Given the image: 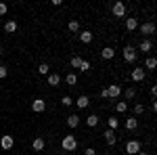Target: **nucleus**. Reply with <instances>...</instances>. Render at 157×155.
Wrapping results in <instances>:
<instances>
[{"instance_id": "obj_1", "label": "nucleus", "mask_w": 157, "mask_h": 155, "mask_svg": "<svg viewBox=\"0 0 157 155\" xmlns=\"http://www.w3.org/2000/svg\"><path fill=\"white\" fill-rule=\"evenodd\" d=\"M61 149H63V151H75V149H78V138H75L73 134H65V136L61 138Z\"/></svg>"}, {"instance_id": "obj_2", "label": "nucleus", "mask_w": 157, "mask_h": 155, "mask_svg": "<svg viewBox=\"0 0 157 155\" xmlns=\"http://www.w3.org/2000/svg\"><path fill=\"white\" fill-rule=\"evenodd\" d=\"M121 55H124V61L126 63H134L136 61V57H138V52H136V48L134 46H124V50H121Z\"/></svg>"}, {"instance_id": "obj_3", "label": "nucleus", "mask_w": 157, "mask_h": 155, "mask_svg": "<svg viewBox=\"0 0 157 155\" xmlns=\"http://www.w3.org/2000/svg\"><path fill=\"white\" fill-rule=\"evenodd\" d=\"M111 15L113 17H126V4L117 0V2H113V6H111Z\"/></svg>"}, {"instance_id": "obj_4", "label": "nucleus", "mask_w": 157, "mask_h": 155, "mask_svg": "<svg viewBox=\"0 0 157 155\" xmlns=\"http://www.w3.org/2000/svg\"><path fill=\"white\" fill-rule=\"evenodd\" d=\"M138 151H143V147H140L138 141H128V143H126V153L128 155H136Z\"/></svg>"}, {"instance_id": "obj_5", "label": "nucleus", "mask_w": 157, "mask_h": 155, "mask_svg": "<svg viewBox=\"0 0 157 155\" xmlns=\"http://www.w3.org/2000/svg\"><path fill=\"white\" fill-rule=\"evenodd\" d=\"M103 136H105V143H107L109 147H113V145L117 143V134H115V130H109L107 128V130L103 132Z\"/></svg>"}, {"instance_id": "obj_6", "label": "nucleus", "mask_w": 157, "mask_h": 155, "mask_svg": "<svg viewBox=\"0 0 157 155\" xmlns=\"http://www.w3.org/2000/svg\"><path fill=\"white\" fill-rule=\"evenodd\" d=\"M13 145H15V138H13L11 134H4V136L0 138V147H2L4 151H9V149H13Z\"/></svg>"}, {"instance_id": "obj_7", "label": "nucleus", "mask_w": 157, "mask_h": 155, "mask_svg": "<svg viewBox=\"0 0 157 155\" xmlns=\"http://www.w3.org/2000/svg\"><path fill=\"white\" fill-rule=\"evenodd\" d=\"M140 27V34H145V36H151V34H155V23L153 21H147V23L138 25Z\"/></svg>"}, {"instance_id": "obj_8", "label": "nucleus", "mask_w": 157, "mask_h": 155, "mask_svg": "<svg viewBox=\"0 0 157 155\" xmlns=\"http://www.w3.org/2000/svg\"><path fill=\"white\" fill-rule=\"evenodd\" d=\"M32 109H34L36 113H42V111L46 109V101H44V99H34V101H32Z\"/></svg>"}, {"instance_id": "obj_9", "label": "nucleus", "mask_w": 157, "mask_h": 155, "mask_svg": "<svg viewBox=\"0 0 157 155\" xmlns=\"http://www.w3.org/2000/svg\"><path fill=\"white\" fill-rule=\"evenodd\" d=\"M120 95H121L120 84H111V86L107 88V96H109V99H117Z\"/></svg>"}, {"instance_id": "obj_10", "label": "nucleus", "mask_w": 157, "mask_h": 155, "mask_svg": "<svg viewBox=\"0 0 157 155\" xmlns=\"http://www.w3.org/2000/svg\"><path fill=\"white\" fill-rule=\"evenodd\" d=\"M73 103L78 105V109H86L88 105H90V99H88L86 95H80L78 99H75V101H73Z\"/></svg>"}, {"instance_id": "obj_11", "label": "nucleus", "mask_w": 157, "mask_h": 155, "mask_svg": "<svg viewBox=\"0 0 157 155\" xmlns=\"http://www.w3.org/2000/svg\"><path fill=\"white\" fill-rule=\"evenodd\" d=\"M132 80L134 82H143V80H145V69H143V67H134L132 69Z\"/></svg>"}, {"instance_id": "obj_12", "label": "nucleus", "mask_w": 157, "mask_h": 155, "mask_svg": "<svg viewBox=\"0 0 157 155\" xmlns=\"http://www.w3.org/2000/svg\"><path fill=\"white\" fill-rule=\"evenodd\" d=\"M101 57H103L105 61L113 59V57H115V48H111V46H105L103 50H101Z\"/></svg>"}, {"instance_id": "obj_13", "label": "nucleus", "mask_w": 157, "mask_h": 155, "mask_svg": "<svg viewBox=\"0 0 157 155\" xmlns=\"http://www.w3.org/2000/svg\"><path fill=\"white\" fill-rule=\"evenodd\" d=\"M2 27H4V32H6V34H15V32H17V21L9 19L6 23H2Z\"/></svg>"}, {"instance_id": "obj_14", "label": "nucleus", "mask_w": 157, "mask_h": 155, "mask_svg": "<svg viewBox=\"0 0 157 155\" xmlns=\"http://www.w3.org/2000/svg\"><path fill=\"white\" fill-rule=\"evenodd\" d=\"M124 126H126V130H136V128H138V119L136 118H126V124H124Z\"/></svg>"}, {"instance_id": "obj_15", "label": "nucleus", "mask_w": 157, "mask_h": 155, "mask_svg": "<svg viewBox=\"0 0 157 155\" xmlns=\"http://www.w3.org/2000/svg\"><path fill=\"white\" fill-rule=\"evenodd\" d=\"M155 67H157V59H155V57H147V59H145V67H143V69H149V72H153Z\"/></svg>"}, {"instance_id": "obj_16", "label": "nucleus", "mask_w": 157, "mask_h": 155, "mask_svg": "<svg viewBox=\"0 0 157 155\" xmlns=\"http://www.w3.org/2000/svg\"><path fill=\"white\" fill-rule=\"evenodd\" d=\"M80 122H82L80 115H75V113H73V115L67 118V126H69V128H78V126H80Z\"/></svg>"}, {"instance_id": "obj_17", "label": "nucleus", "mask_w": 157, "mask_h": 155, "mask_svg": "<svg viewBox=\"0 0 157 155\" xmlns=\"http://www.w3.org/2000/svg\"><path fill=\"white\" fill-rule=\"evenodd\" d=\"M136 27H138V21H136V17H128V19H126V29H128V32H134Z\"/></svg>"}, {"instance_id": "obj_18", "label": "nucleus", "mask_w": 157, "mask_h": 155, "mask_svg": "<svg viewBox=\"0 0 157 155\" xmlns=\"http://www.w3.org/2000/svg\"><path fill=\"white\" fill-rule=\"evenodd\" d=\"M151 48H153V42H151V40H147V38L138 44V50H143V52H151Z\"/></svg>"}, {"instance_id": "obj_19", "label": "nucleus", "mask_w": 157, "mask_h": 155, "mask_svg": "<svg viewBox=\"0 0 157 155\" xmlns=\"http://www.w3.org/2000/svg\"><path fill=\"white\" fill-rule=\"evenodd\" d=\"M80 40H82L84 44H90V42H92V32H88V29L80 32Z\"/></svg>"}, {"instance_id": "obj_20", "label": "nucleus", "mask_w": 157, "mask_h": 155, "mask_svg": "<svg viewBox=\"0 0 157 155\" xmlns=\"http://www.w3.org/2000/svg\"><path fill=\"white\" fill-rule=\"evenodd\" d=\"M44 138H34V143H32V149L34 151H44Z\"/></svg>"}, {"instance_id": "obj_21", "label": "nucleus", "mask_w": 157, "mask_h": 155, "mask_svg": "<svg viewBox=\"0 0 157 155\" xmlns=\"http://www.w3.org/2000/svg\"><path fill=\"white\" fill-rule=\"evenodd\" d=\"M48 86H59V82H61V76L59 73H48Z\"/></svg>"}, {"instance_id": "obj_22", "label": "nucleus", "mask_w": 157, "mask_h": 155, "mask_svg": "<svg viewBox=\"0 0 157 155\" xmlns=\"http://www.w3.org/2000/svg\"><path fill=\"white\" fill-rule=\"evenodd\" d=\"M86 126H88V128L98 126V115H94V113H92V115H88V118H86Z\"/></svg>"}, {"instance_id": "obj_23", "label": "nucleus", "mask_w": 157, "mask_h": 155, "mask_svg": "<svg viewBox=\"0 0 157 155\" xmlns=\"http://www.w3.org/2000/svg\"><path fill=\"white\" fill-rule=\"evenodd\" d=\"M38 73H40V76H48L50 73V65L48 63H40V65H38Z\"/></svg>"}, {"instance_id": "obj_24", "label": "nucleus", "mask_w": 157, "mask_h": 155, "mask_svg": "<svg viewBox=\"0 0 157 155\" xmlns=\"http://www.w3.org/2000/svg\"><path fill=\"white\" fill-rule=\"evenodd\" d=\"M124 96H126V101H132L134 96H136V88H132V86H128V88L124 90Z\"/></svg>"}, {"instance_id": "obj_25", "label": "nucleus", "mask_w": 157, "mask_h": 155, "mask_svg": "<svg viewBox=\"0 0 157 155\" xmlns=\"http://www.w3.org/2000/svg\"><path fill=\"white\" fill-rule=\"evenodd\" d=\"M107 126H109V130H117L120 119H117V118H109V119H107Z\"/></svg>"}, {"instance_id": "obj_26", "label": "nucleus", "mask_w": 157, "mask_h": 155, "mask_svg": "<svg viewBox=\"0 0 157 155\" xmlns=\"http://www.w3.org/2000/svg\"><path fill=\"white\" fill-rule=\"evenodd\" d=\"M65 82L69 84V86H75V84H78V76H75V73H67V76H65Z\"/></svg>"}, {"instance_id": "obj_27", "label": "nucleus", "mask_w": 157, "mask_h": 155, "mask_svg": "<svg viewBox=\"0 0 157 155\" xmlns=\"http://www.w3.org/2000/svg\"><path fill=\"white\" fill-rule=\"evenodd\" d=\"M126 109H128V103H126V101H120V103L115 105V111H117V113H126Z\"/></svg>"}, {"instance_id": "obj_28", "label": "nucleus", "mask_w": 157, "mask_h": 155, "mask_svg": "<svg viewBox=\"0 0 157 155\" xmlns=\"http://www.w3.org/2000/svg\"><path fill=\"white\" fill-rule=\"evenodd\" d=\"M90 67H92V65H90V61L82 59V63H80V67H78V69H80V72H90Z\"/></svg>"}, {"instance_id": "obj_29", "label": "nucleus", "mask_w": 157, "mask_h": 155, "mask_svg": "<svg viewBox=\"0 0 157 155\" xmlns=\"http://www.w3.org/2000/svg\"><path fill=\"white\" fill-rule=\"evenodd\" d=\"M67 27H69V32H73V34H75V32H80V23H78L75 19H73V21H69V25H67Z\"/></svg>"}, {"instance_id": "obj_30", "label": "nucleus", "mask_w": 157, "mask_h": 155, "mask_svg": "<svg viewBox=\"0 0 157 155\" xmlns=\"http://www.w3.org/2000/svg\"><path fill=\"white\" fill-rule=\"evenodd\" d=\"M69 63H71V67H75V69H78V67H80V63H82V57H71V61H69Z\"/></svg>"}, {"instance_id": "obj_31", "label": "nucleus", "mask_w": 157, "mask_h": 155, "mask_svg": "<svg viewBox=\"0 0 157 155\" xmlns=\"http://www.w3.org/2000/svg\"><path fill=\"white\" fill-rule=\"evenodd\" d=\"M61 103H63L65 107H71V105H73V99H71V96H63V99H61Z\"/></svg>"}, {"instance_id": "obj_32", "label": "nucleus", "mask_w": 157, "mask_h": 155, "mask_svg": "<svg viewBox=\"0 0 157 155\" xmlns=\"http://www.w3.org/2000/svg\"><path fill=\"white\" fill-rule=\"evenodd\" d=\"M9 76V69H6V65H0V80L2 78H6Z\"/></svg>"}, {"instance_id": "obj_33", "label": "nucleus", "mask_w": 157, "mask_h": 155, "mask_svg": "<svg viewBox=\"0 0 157 155\" xmlns=\"http://www.w3.org/2000/svg\"><path fill=\"white\" fill-rule=\"evenodd\" d=\"M143 111H145V105H140V103H138V105H134V113H136V115H140Z\"/></svg>"}, {"instance_id": "obj_34", "label": "nucleus", "mask_w": 157, "mask_h": 155, "mask_svg": "<svg viewBox=\"0 0 157 155\" xmlns=\"http://www.w3.org/2000/svg\"><path fill=\"white\" fill-rule=\"evenodd\" d=\"M84 155H97V151L92 147H88V149H84Z\"/></svg>"}, {"instance_id": "obj_35", "label": "nucleus", "mask_w": 157, "mask_h": 155, "mask_svg": "<svg viewBox=\"0 0 157 155\" xmlns=\"http://www.w3.org/2000/svg\"><path fill=\"white\" fill-rule=\"evenodd\" d=\"M6 11H9V9H6V4H4V2H0V15H6Z\"/></svg>"}, {"instance_id": "obj_36", "label": "nucleus", "mask_w": 157, "mask_h": 155, "mask_svg": "<svg viewBox=\"0 0 157 155\" xmlns=\"http://www.w3.org/2000/svg\"><path fill=\"white\" fill-rule=\"evenodd\" d=\"M155 95H157V86H151V96L155 99Z\"/></svg>"}, {"instance_id": "obj_37", "label": "nucleus", "mask_w": 157, "mask_h": 155, "mask_svg": "<svg viewBox=\"0 0 157 155\" xmlns=\"http://www.w3.org/2000/svg\"><path fill=\"white\" fill-rule=\"evenodd\" d=\"M136 155H149V153H147V151H138Z\"/></svg>"}, {"instance_id": "obj_38", "label": "nucleus", "mask_w": 157, "mask_h": 155, "mask_svg": "<svg viewBox=\"0 0 157 155\" xmlns=\"http://www.w3.org/2000/svg\"><path fill=\"white\" fill-rule=\"evenodd\" d=\"M0 27H2V19H0Z\"/></svg>"}, {"instance_id": "obj_39", "label": "nucleus", "mask_w": 157, "mask_h": 155, "mask_svg": "<svg viewBox=\"0 0 157 155\" xmlns=\"http://www.w3.org/2000/svg\"><path fill=\"white\" fill-rule=\"evenodd\" d=\"M0 55H2V46H0Z\"/></svg>"}]
</instances>
